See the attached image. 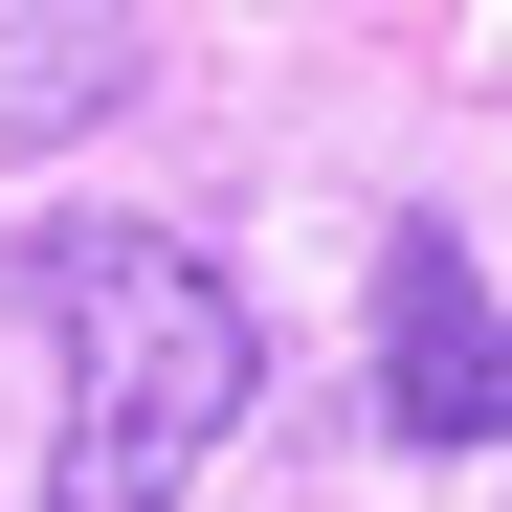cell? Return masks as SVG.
<instances>
[{"label":"cell","instance_id":"1","mask_svg":"<svg viewBox=\"0 0 512 512\" xmlns=\"http://www.w3.org/2000/svg\"><path fill=\"white\" fill-rule=\"evenodd\" d=\"M23 312H45V357H67L45 512H179L223 468V423L268 401V312H245L179 223H112V201L23 223Z\"/></svg>","mask_w":512,"mask_h":512},{"label":"cell","instance_id":"2","mask_svg":"<svg viewBox=\"0 0 512 512\" xmlns=\"http://www.w3.org/2000/svg\"><path fill=\"white\" fill-rule=\"evenodd\" d=\"M379 446H512V290L468 223H379Z\"/></svg>","mask_w":512,"mask_h":512},{"label":"cell","instance_id":"3","mask_svg":"<svg viewBox=\"0 0 512 512\" xmlns=\"http://www.w3.org/2000/svg\"><path fill=\"white\" fill-rule=\"evenodd\" d=\"M134 0H0V156H67V134H112L134 112Z\"/></svg>","mask_w":512,"mask_h":512}]
</instances>
